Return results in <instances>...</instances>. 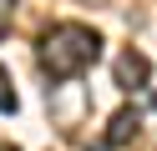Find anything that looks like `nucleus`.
Instances as JSON below:
<instances>
[{"label":"nucleus","mask_w":157,"mask_h":151,"mask_svg":"<svg viewBox=\"0 0 157 151\" xmlns=\"http://www.w3.org/2000/svg\"><path fill=\"white\" fill-rule=\"evenodd\" d=\"M152 106H157V96H152Z\"/></svg>","instance_id":"nucleus-7"},{"label":"nucleus","mask_w":157,"mask_h":151,"mask_svg":"<svg viewBox=\"0 0 157 151\" xmlns=\"http://www.w3.org/2000/svg\"><path fill=\"white\" fill-rule=\"evenodd\" d=\"M0 151H21V146H10V141H5V146H0Z\"/></svg>","instance_id":"nucleus-6"},{"label":"nucleus","mask_w":157,"mask_h":151,"mask_svg":"<svg viewBox=\"0 0 157 151\" xmlns=\"http://www.w3.org/2000/svg\"><path fill=\"white\" fill-rule=\"evenodd\" d=\"M15 106H21V96H15V81H10V70L0 66V111H5V116H10Z\"/></svg>","instance_id":"nucleus-4"},{"label":"nucleus","mask_w":157,"mask_h":151,"mask_svg":"<svg viewBox=\"0 0 157 151\" xmlns=\"http://www.w3.org/2000/svg\"><path fill=\"white\" fill-rule=\"evenodd\" d=\"M10 20H15V0H0V35L10 30Z\"/></svg>","instance_id":"nucleus-5"},{"label":"nucleus","mask_w":157,"mask_h":151,"mask_svg":"<svg viewBox=\"0 0 157 151\" xmlns=\"http://www.w3.org/2000/svg\"><path fill=\"white\" fill-rule=\"evenodd\" d=\"M96 56H101V35H96L91 25H81V20H61V25H51L41 35V45H36V60H41L46 81H76L81 70L96 66Z\"/></svg>","instance_id":"nucleus-1"},{"label":"nucleus","mask_w":157,"mask_h":151,"mask_svg":"<svg viewBox=\"0 0 157 151\" xmlns=\"http://www.w3.org/2000/svg\"><path fill=\"white\" fill-rule=\"evenodd\" d=\"M147 76H152V60H147L142 50H122V56H117V86L122 91H142Z\"/></svg>","instance_id":"nucleus-3"},{"label":"nucleus","mask_w":157,"mask_h":151,"mask_svg":"<svg viewBox=\"0 0 157 151\" xmlns=\"http://www.w3.org/2000/svg\"><path fill=\"white\" fill-rule=\"evenodd\" d=\"M137 131H142V111H137V106H122L112 121H106V136H101V146H106V151H122L127 141L137 136Z\"/></svg>","instance_id":"nucleus-2"}]
</instances>
